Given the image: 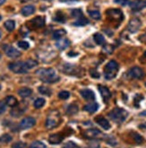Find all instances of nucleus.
Listing matches in <instances>:
<instances>
[{
	"label": "nucleus",
	"instance_id": "f257e3e1",
	"mask_svg": "<svg viewBox=\"0 0 146 148\" xmlns=\"http://www.w3.org/2000/svg\"><path fill=\"white\" fill-rule=\"evenodd\" d=\"M36 75L42 82L48 84L57 83L59 80L58 75L53 68H40L36 71Z\"/></svg>",
	"mask_w": 146,
	"mask_h": 148
},
{
	"label": "nucleus",
	"instance_id": "f03ea898",
	"mask_svg": "<svg viewBox=\"0 0 146 148\" xmlns=\"http://www.w3.org/2000/svg\"><path fill=\"white\" fill-rule=\"evenodd\" d=\"M128 112L121 108H116L108 113V117L116 123H122L126 119Z\"/></svg>",
	"mask_w": 146,
	"mask_h": 148
},
{
	"label": "nucleus",
	"instance_id": "7ed1b4c3",
	"mask_svg": "<svg viewBox=\"0 0 146 148\" xmlns=\"http://www.w3.org/2000/svg\"><path fill=\"white\" fill-rule=\"evenodd\" d=\"M119 66L115 60H110V61L105 66L104 68V76L106 79L111 80L116 77L117 73L118 72Z\"/></svg>",
	"mask_w": 146,
	"mask_h": 148
},
{
	"label": "nucleus",
	"instance_id": "20e7f679",
	"mask_svg": "<svg viewBox=\"0 0 146 148\" xmlns=\"http://www.w3.org/2000/svg\"><path fill=\"white\" fill-rule=\"evenodd\" d=\"M60 122V115L58 111L57 110H53L49 113V115L48 116L47 119H46V127L48 129H52L54 127H56Z\"/></svg>",
	"mask_w": 146,
	"mask_h": 148
},
{
	"label": "nucleus",
	"instance_id": "39448f33",
	"mask_svg": "<svg viewBox=\"0 0 146 148\" xmlns=\"http://www.w3.org/2000/svg\"><path fill=\"white\" fill-rule=\"evenodd\" d=\"M8 67L11 71L16 74H24L28 72V67L26 66V63L23 61H17V62H12L8 65Z\"/></svg>",
	"mask_w": 146,
	"mask_h": 148
},
{
	"label": "nucleus",
	"instance_id": "423d86ee",
	"mask_svg": "<svg viewBox=\"0 0 146 148\" xmlns=\"http://www.w3.org/2000/svg\"><path fill=\"white\" fill-rule=\"evenodd\" d=\"M142 26V22L138 18H133L129 21L127 25V30L130 33H135L138 32Z\"/></svg>",
	"mask_w": 146,
	"mask_h": 148
},
{
	"label": "nucleus",
	"instance_id": "0eeeda50",
	"mask_svg": "<svg viewBox=\"0 0 146 148\" xmlns=\"http://www.w3.org/2000/svg\"><path fill=\"white\" fill-rule=\"evenodd\" d=\"M4 50H5V53L7 57H9L11 58H19L21 56V52L16 49L15 48L9 46V45H4L3 47Z\"/></svg>",
	"mask_w": 146,
	"mask_h": 148
},
{
	"label": "nucleus",
	"instance_id": "6e6552de",
	"mask_svg": "<svg viewBox=\"0 0 146 148\" xmlns=\"http://www.w3.org/2000/svg\"><path fill=\"white\" fill-rule=\"evenodd\" d=\"M35 124H36L35 119L32 117H27V118H24L23 119H22L19 127L21 129H28V128L32 127Z\"/></svg>",
	"mask_w": 146,
	"mask_h": 148
},
{
	"label": "nucleus",
	"instance_id": "1a4fd4ad",
	"mask_svg": "<svg viewBox=\"0 0 146 148\" xmlns=\"http://www.w3.org/2000/svg\"><path fill=\"white\" fill-rule=\"evenodd\" d=\"M107 14L109 18L115 21H122L123 20V13L119 9H108L107 11Z\"/></svg>",
	"mask_w": 146,
	"mask_h": 148
},
{
	"label": "nucleus",
	"instance_id": "9d476101",
	"mask_svg": "<svg viewBox=\"0 0 146 148\" xmlns=\"http://www.w3.org/2000/svg\"><path fill=\"white\" fill-rule=\"evenodd\" d=\"M128 75L134 79H141L143 77V71L139 66H134L128 71Z\"/></svg>",
	"mask_w": 146,
	"mask_h": 148
},
{
	"label": "nucleus",
	"instance_id": "9b49d317",
	"mask_svg": "<svg viewBox=\"0 0 146 148\" xmlns=\"http://www.w3.org/2000/svg\"><path fill=\"white\" fill-rule=\"evenodd\" d=\"M131 9L134 12H138L143 10V8L146 6V3L143 0H134V1L130 3Z\"/></svg>",
	"mask_w": 146,
	"mask_h": 148
},
{
	"label": "nucleus",
	"instance_id": "f8f14e48",
	"mask_svg": "<svg viewBox=\"0 0 146 148\" xmlns=\"http://www.w3.org/2000/svg\"><path fill=\"white\" fill-rule=\"evenodd\" d=\"M34 28H41L45 25V18L43 16H37L30 21Z\"/></svg>",
	"mask_w": 146,
	"mask_h": 148
},
{
	"label": "nucleus",
	"instance_id": "ddd939ff",
	"mask_svg": "<svg viewBox=\"0 0 146 148\" xmlns=\"http://www.w3.org/2000/svg\"><path fill=\"white\" fill-rule=\"evenodd\" d=\"M100 134H101V132L100 131L99 129H97V128L87 129V130H85V131L83 132V136H84L85 137H86V138H89V139L96 138V137H98Z\"/></svg>",
	"mask_w": 146,
	"mask_h": 148
},
{
	"label": "nucleus",
	"instance_id": "4468645a",
	"mask_svg": "<svg viewBox=\"0 0 146 148\" xmlns=\"http://www.w3.org/2000/svg\"><path fill=\"white\" fill-rule=\"evenodd\" d=\"M99 91L102 96V99L105 101H108L111 98V92L108 90V87L103 86V85H99Z\"/></svg>",
	"mask_w": 146,
	"mask_h": 148
},
{
	"label": "nucleus",
	"instance_id": "2eb2a0df",
	"mask_svg": "<svg viewBox=\"0 0 146 148\" xmlns=\"http://www.w3.org/2000/svg\"><path fill=\"white\" fill-rule=\"evenodd\" d=\"M96 123L98 125H100L103 129H105V130H108L110 128V124L108 122V120L105 118H103V117H97L96 119Z\"/></svg>",
	"mask_w": 146,
	"mask_h": 148
},
{
	"label": "nucleus",
	"instance_id": "dca6fc26",
	"mask_svg": "<svg viewBox=\"0 0 146 148\" xmlns=\"http://www.w3.org/2000/svg\"><path fill=\"white\" fill-rule=\"evenodd\" d=\"M70 45V41L69 40L67 39H60V40H57V41L56 42V47L60 49V50H64L65 49H67Z\"/></svg>",
	"mask_w": 146,
	"mask_h": 148
},
{
	"label": "nucleus",
	"instance_id": "f3484780",
	"mask_svg": "<svg viewBox=\"0 0 146 148\" xmlns=\"http://www.w3.org/2000/svg\"><path fill=\"white\" fill-rule=\"evenodd\" d=\"M82 97L85 100H88V101H92L95 99V94L94 92L90 90V89H83L80 92Z\"/></svg>",
	"mask_w": 146,
	"mask_h": 148
},
{
	"label": "nucleus",
	"instance_id": "a211bd4d",
	"mask_svg": "<svg viewBox=\"0 0 146 148\" xmlns=\"http://www.w3.org/2000/svg\"><path fill=\"white\" fill-rule=\"evenodd\" d=\"M35 12V7L31 5H25L22 8L21 10V13L24 16H29V15H31L32 14H34Z\"/></svg>",
	"mask_w": 146,
	"mask_h": 148
},
{
	"label": "nucleus",
	"instance_id": "6ab92c4d",
	"mask_svg": "<svg viewBox=\"0 0 146 148\" xmlns=\"http://www.w3.org/2000/svg\"><path fill=\"white\" fill-rule=\"evenodd\" d=\"M98 108H99V105H98L97 102H91V103L86 104V105L83 107V110H86L89 113H91V114H92V113L97 111Z\"/></svg>",
	"mask_w": 146,
	"mask_h": 148
},
{
	"label": "nucleus",
	"instance_id": "aec40b11",
	"mask_svg": "<svg viewBox=\"0 0 146 148\" xmlns=\"http://www.w3.org/2000/svg\"><path fill=\"white\" fill-rule=\"evenodd\" d=\"M5 102L6 105H8L9 107H15L17 104H18V101L14 96H12V95H9L7 96L5 100Z\"/></svg>",
	"mask_w": 146,
	"mask_h": 148
},
{
	"label": "nucleus",
	"instance_id": "412c9836",
	"mask_svg": "<svg viewBox=\"0 0 146 148\" xmlns=\"http://www.w3.org/2000/svg\"><path fill=\"white\" fill-rule=\"evenodd\" d=\"M31 93H32L31 89L28 88V87H23V88H21L18 91V94L22 98H27V97L31 96Z\"/></svg>",
	"mask_w": 146,
	"mask_h": 148
},
{
	"label": "nucleus",
	"instance_id": "4be33fe9",
	"mask_svg": "<svg viewBox=\"0 0 146 148\" xmlns=\"http://www.w3.org/2000/svg\"><path fill=\"white\" fill-rule=\"evenodd\" d=\"M63 140V137L60 136L59 134H54V135H51L48 138V141L50 144H53V145H57L59 144Z\"/></svg>",
	"mask_w": 146,
	"mask_h": 148
},
{
	"label": "nucleus",
	"instance_id": "5701e85b",
	"mask_svg": "<svg viewBox=\"0 0 146 148\" xmlns=\"http://www.w3.org/2000/svg\"><path fill=\"white\" fill-rule=\"evenodd\" d=\"M93 40H94V41H95L98 45L105 44V38H104V36H103L102 34L99 33V32L94 34V35H93Z\"/></svg>",
	"mask_w": 146,
	"mask_h": 148
},
{
	"label": "nucleus",
	"instance_id": "b1692460",
	"mask_svg": "<svg viewBox=\"0 0 146 148\" xmlns=\"http://www.w3.org/2000/svg\"><path fill=\"white\" fill-rule=\"evenodd\" d=\"M75 70H76V67L69 64H66L63 66V72L68 75H74L75 73Z\"/></svg>",
	"mask_w": 146,
	"mask_h": 148
},
{
	"label": "nucleus",
	"instance_id": "393cba45",
	"mask_svg": "<svg viewBox=\"0 0 146 148\" xmlns=\"http://www.w3.org/2000/svg\"><path fill=\"white\" fill-rule=\"evenodd\" d=\"M88 23H89V20L85 18L84 16L80 17V18L77 19L74 23H73V24L75 25V26H84V25H86Z\"/></svg>",
	"mask_w": 146,
	"mask_h": 148
},
{
	"label": "nucleus",
	"instance_id": "a878e982",
	"mask_svg": "<svg viewBox=\"0 0 146 148\" xmlns=\"http://www.w3.org/2000/svg\"><path fill=\"white\" fill-rule=\"evenodd\" d=\"M4 26H5V28L8 32H12V31H14V28H15V23H14V21H13V20H7V21L5 22Z\"/></svg>",
	"mask_w": 146,
	"mask_h": 148
},
{
	"label": "nucleus",
	"instance_id": "bb28decb",
	"mask_svg": "<svg viewBox=\"0 0 146 148\" xmlns=\"http://www.w3.org/2000/svg\"><path fill=\"white\" fill-rule=\"evenodd\" d=\"M65 34H66V32L64 29H59V30H57L53 33V38L55 40H60V39H62Z\"/></svg>",
	"mask_w": 146,
	"mask_h": 148
},
{
	"label": "nucleus",
	"instance_id": "cd10ccee",
	"mask_svg": "<svg viewBox=\"0 0 146 148\" xmlns=\"http://www.w3.org/2000/svg\"><path fill=\"white\" fill-rule=\"evenodd\" d=\"M88 14H89V15L91 17V18L94 19V20H100V17H101L100 13L98 10H89Z\"/></svg>",
	"mask_w": 146,
	"mask_h": 148
},
{
	"label": "nucleus",
	"instance_id": "c85d7f7f",
	"mask_svg": "<svg viewBox=\"0 0 146 148\" xmlns=\"http://www.w3.org/2000/svg\"><path fill=\"white\" fill-rule=\"evenodd\" d=\"M45 100L43 98H38L35 100V101L33 102V105L36 109H40L45 105Z\"/></svg>",
	"mask_w": 146,
	"mask_h": 148
},
{
	"label": "nucleus",
	"instance_id": "c756f323",
	"mask_svg": "<svg viewBox=\"0 0 146 148\" xmlns=\"http://www.w3.org/2000/svg\"><path fill=\"white\" fill-rule=\"evenodd\" d=\"M78 111V106L76 105V104H71V105L67 108V114L69 115H74L75 113H77Z\"/></svg>",
	"mask_w": 146,
	"mask_h": 148
},
{
	"label": "nucleus",
	"instance_id": "7c9ffc66",
	"mask_svg": "<svg viewBox=\"0 0 146 148\" xmlns=\"http://www.w3.org/2000/svg\"><path fill=\"white\" fill-rule=\"evenodd\" d=\"M38 90L41 94L47 95V96H50L51 93H52V92H51V90L49 88H48V87H46V86H40Z\"/></svg>",
	"mask_w": 146,
	"mask_h": 148
},
{
	"label": "nucleus",
	"instance_id": "2f4dec72",
	"mask_svg": "<svg viewBox=\"0 0 146 148\" xmlns=\"http://www.w3.org/2000/svg\"><path fill=\"white\" fill-rule=\"evenodd\" d=\"M30 148H47V146L45 144H43L40 141H35L31 145Z\"/></svg>",
	"mask_w": 146,
	"mask_h": 148
},
{
	"label": "nucleus",
	"instance_id": "473e14b6",
	"mask_svg": "<svg viewBox=\"0 0 146 148\" xmlns=\"http://www.w3.org/2000/svg\"><path fill=\"white\" fill-rule=\"evenodd\" d=\"M25 63H26L28 69H31V68L38 66V62L36 61V60H33V59H28L27 61H25Z\"/></svg>",
	"mask_w": 146,
	"mask_h": 148
},
{
	"label": "nucleus",
	"instance_id": "72a5a7b5",
	"mask_svg": "<svg viewBox=\"0 0 146 148\" xmlns=\"http://www.w3.org/2000/svg\"><path fill=\"white\" fill-rule=\"evenodd\" d=\"M58 97L61 100H66L70 97V92L67 91H62L58 93Z\"/></svg>",
	"mask_w": 146,
	"mask_h": 148
},
{
	"label": "nucleus",
	"instance_id": "f704fd0d",
	"mask_svg": "<svg viewBox=\"0 0 146 148\" xmlns=\"http://www.w3.org/2000/svg\"><path fill=\"white\" fill-rule=\"evenodd\" d=\"M12 140V136L8 134H5L2 136H0V142L2 143H9Z\"/></svg>",
	"mask_w": 146,
	"mask_h": 148
},
{
	"label": "nucleus",
	"instance_id": "c9c22d12",
	"mask_svg": "<svg viewBox=\"0 0 146 148\" xmlns=\"http://www.w3.org/2000/svg\"><path fill=\"white\" fill-rule=\"evenodd\" d=\"M72 15L74 17H75V18H77V19L80 18V17H82V16H83V12H82L81 9H73L72 10Z\"/></svg>",
	"mask_w": 146,
	"mask_h": 148
},
{
	"label": "nucleus",
	"instance_id": "e433bc0d",
	"mask_svg": "<svg viewBox=\"0 0 146 148\" xmlns=\"http://www.w3.org/2000/svg\"><path fill=\"white\" fill-rule=\"evenodd\" d=\"M18 46H19V48H21L23 49H28L29 47H30V44H29L27 41L21 40V41L18 42Z\"/></svg>",
	"mask_w": 146,
	"mask_h": 148
},
{
	"label": "nucleus",
	"instance_id": "4c0bfd02",
	"mask_svg": "<svg viewBox=\"0 0 146 148\" xmlns=\"http://www.w3.org/2000/svg\"><path fill=\"white\" fill-rule=\"evenodd\" d=\"M133 136H134V140L137 143V144H141L143 141V138L137 133H133Z\"/></svg>",
	"mask_w": 146,
	"mask_h": 148
},
{
	"label": "nucleus",
	"instance_id": "58836bf2",
	"mask_svg": "<svg viewBox=\"0 0 146 148\" xmlns=\"http://www.w3.org/2000/svg\"><path fill=\"white\" fill-rule=\"evenodd\" d=\"M114 2L120 5H123V6L128 5H130V3H131L129 0H114Z\"/></svg>",
	"mask_w": 146,
	"mask_h": 148
},
{
	"label": "nucleus",
	"instance_id": "ea45409f",
	"mask_svg": "<svg viewBox=\"0 0 146 148\" xmlns=\"http://www.w3.org/2000/svg\"><path fill=\"white\" fill-rule=\"evenodd\" d=\"M25 146H26V144L23 142H16L12 145L13 148H24Z\"/></svg>",
	"mask_w": 146,
	"mask_h": 148
},
{
	"label": "nucleus",
	"instance_id": "a19ab883",
	"mask_svg": "<svg viewBox=\"0 0 146 148\" xmlns=\"http://www.w3.org/2000/svg\"><path fill=\"white\" fill-rule=\"evenodd\" d=\"M103 51L107 54H111L113 51V48L110 45H106V46H104V48H103Z\"/></svg>",
	"mask_w": 146,
	"mask_h": 148
},
{
	"label": "nucleus",
	"instance_id": "79ce46f5",
	"mask_svg": "<svg viewBox=\"0 0 146 148\" xmlns=\"http://www.w3.org/2000/svg\"><path fill=\"white\" fill-rule=\"evenodd\" d=\"M64 148H79L78 145L76 144H74V142H67L65 145Z\"/></svg>",
	"mask_w": 146,
	"mask_h": 148
},
{
	"label": "nucleus",
	"instance_id": "37998d69",
	"mask_svg": "<svg viewBox=\"0 0 146 148\" xmlns=\"http://www.w3.org/2000/svg\"><path fill=\"white\" fill-rule=\"evenodd\" d=\"M90 74H91V75L93 78H99V77H100L99 72H97L96 70H94V69H91V70L90 71Z\"/></svg>",
	"mask_w": 146,
	"mask_h": 148
},
{
	"label": "nucleus",
	"instance_id": "c03bdc74",
	"mask_svg": "<svg viewBox=\"0 0 146 148\" xmlns=\"http://www.w3.org/2000/svg\"><path fill=\"white\" fill-rule=\"evenodd\" d=\"M5 111V104L4 101H0V115Z\"/></svg>",
	"mask_w": 146,
	"mask_h": 148
},
{
	"label": "nucleus",
	"instance_id": "a18cd8bd",
	"mask_svg": "<svg viewBox=\"0 0 146 148\" xmlns=\"http://www.w3.org/2000/svg\"><path fill=\"white\" fill-rule=\"evenodd\" d=\"M140 127H141V128H146V123L142 124V125L140 126Z\"/></svg>",
	"mask_w": 146,
	"mask_h": 148
},
{
	"label": "nucleus",
	"instance_id": "49530a36",
	"mask_svg": "<svg viewBox=\"0 0 146 148\" xmlns=\"http://www.w3.org/2000/svg\"><path fill=\"white\" fill-rule=\"evenodd\" d=\"M5 2V0H0V5H2Z\"/></svg>",
	"mask_w": 146,
	"mask_h": 148
},
{
	"label": "nucleus",
	"instance_id": "de8ad7c7",
	"mask_svg": "<svg viewBox=\"0 0 146 148\" xmlns=\"http://www.w3.org/2000/svg\"><path fill=\"white\" fill-rule=\"evenodd\" d=\"M142 37H143V38H145V39H144V40H145V41H146V33H145V34H144V35H143V36H142Z\"/></svg>",
	"mask_w": 146,
	"mask_h": 148
},
{
	"label": "nucleus",
	"instance_id": "09e8293b",
	"mask_svg": "<svg viewBox=\"0 0 146 148\" xmlns=\"http://www.w3.org/2000/svg\"><path fill=\"white\" fill-rule=\"evenodd\" d=\"M1 36H2V33H1V32H0V38H1Z\"/></svg>",
	"mask_w": 146,
	"mask_h": 148
},
{
	"label": "nucleus",
	"instance_id": "8fccbe9b",
	"mask_svg": "<svg viewBox=\"0 0 146 148\" xmlns=\"http://www.w3.org/2000/svg\"><path fill=\"white\" fill-rule=\"evenodd\" d=\"M1 19H2V17H1V15H0V21H1Z\"/></svg>",
	"mask_w": 146,
	"mask_h": 148
},
{
	"label": "nucleus",
	"instance_id": "3c124183",
	"mask_svg": "<svg viewBox=\"0 0 146 148\" xmlns=\"http://www.w3.org/2000/svg\"><path fill=\"white\" fill-rule=\"evenodd\" d=\"M144 56L146 57V51H145V53H144Z\"/></svg>",
	"mask_w": 146,
	"mask_h": 148
},
{
	"label": "nucleus",
	"instance_id": "603ef678",
	"mask_svg": "<svg viewBox=\"0 0 146 148\" xmlns=\"http://www.w3.org/2000/svg\"><path fill=\"white\" fill-rule=\"evenodd\" d=\"M45 1H49V0H45Z\"/></svg>",
	"mask_w": 146,
	"mask_h": 148
},
{
	"label": "nucleus",
	"instance_id": "864d4df0",
	"mask_svg": "<svg viewBox=\"0 0 146 148\" xmlns=\"http://www.w3.org/2000/svg\"><path fill=\"white\" fill-rule=\"evenodd\" d=\"M0 88H1V86H0Z\"/></svg>",
	"mask_w": 146,
	"mask_h": 148
},
{
	"label": "nucleus",
	"instance_id": "5fc2aeb1",
	"mask_svg": "<svg viewBox=\"0 0 146 148\" xmlns=\"http://www.w3.org/2000/svg\"><path fill=\"white\" fill-rule=\"evenodd\" d=\"M145 85H146V83H145Z\"/></svg>",
	"mask_w": 146,
	"mask_h": 148
},
{
	"label": "nucleus",
	"instance_id": "6e6d98bb",
	"mask_svg": "<svg viewBox=\"0 0 146 148\" xmlns=\"http://www.w3.org/2000/svg\"><path fill=\"white\" fill-rule=\"evenodd\" d=\"M145 3H146V2H145Z\"/></svg>",
	"mask_w": 146,
	"mask_h": 148
}]
</instances>
